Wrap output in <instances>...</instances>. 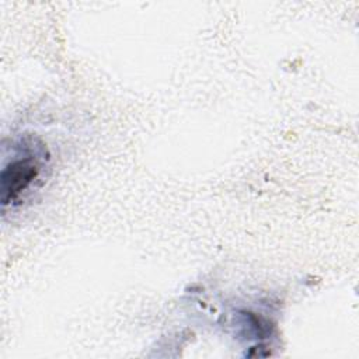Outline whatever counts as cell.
<instances>
[{
    "label": "cell",
    "mask_w": 359,
    "mask_h": 359,
    "mask_svg": "<svg viewBox=\"0 0 359 359\" xmlns=\"http://www.w3.org/2000/svg\"><path fill=\"white\" fill-rule=\"evenodd\" d=\"M41 164L38 153L17 156L1 170V203L3 206L15 201L32 181L39 175Z\"/></svg>",
    "instance_id": "1"
}]
</instances>
